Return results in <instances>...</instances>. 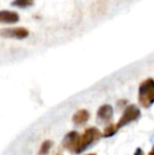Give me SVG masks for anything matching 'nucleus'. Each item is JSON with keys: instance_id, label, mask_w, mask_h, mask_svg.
Wrapping results in <instances>:
<instances>
[{"instance_id": "obj_5", "label": "nucleus", "mask_w": 154, "mask_h": 155, "mask_svg": "<svg viewBox=\"0 0 154 155\" xmlns=\"http://www.w3.org/2000/svg\"><path fill=\"white\" fill-rule=\"evenodd\" d=\"M113 117V108L110 104H103L97 111V118L101 123H109Z\"/></svg>"}, {"instance_id": "obj_9", "label": "nucleus", "mask_w": 154, "mask_h": 155, "mask_svg": "<svg viewBox=\"0 0 154 155\" xmlns=\"http://www.w3.org/2000/svg\"><path fill=\"white\" fill-rule=\"evenodd\" d=\"M118 131V127L117 124H109L108 127H106L103 129V137H111L113 136L114 134H116V132Z\"/></svg>"}, {"instance_id": "obj_4", "label": "nucleus", "mask_w": 154, "mask_h": 155, "mask_svg": "<svg viewBox=\"0 0 154 155\" xmlns=\"http://www.w3.org/2000/svg\"><path fill=\"white\" fill-rule=\"evenodd\" d=\"M28 36H29V30L23 27L5 28L0 30V37H4V38L25 39Z\"/></svg>"}, {"instance_id": "obj_15", "label": "nucleus", "mask_w": 154, "mask_h": 155, "mask_svg": "<svg viewBox=\"0 0 154 155\" xmlns=\"http://www.w3.org/2000/svg\"><path fill=\"white\" fill-rule=\"evenodd\" d=\"M87 155H96V154H94V153H90V154H87Z\"/></svg>"}, {"instance_id": "obj_16", "label": "nucleus", "mask_w": 154, "mask_h": 155, "mask_svg": "<svg viewBox=\"0 0 154 155\" xmlns=\"http://www.w3.org/2000/svg\"><path fill=\"white\" fill-rule=\"evenodd\" d=\"M57 155H61V154H57Z\"/></svg>"}, {"instance_id": "obj_7", "label": "nucleus", "mask_w": 154, "mask_h": 155, "mask_svg": "<svg viewBox=\"0 0 154 155\" xmlns=\"http://www.w3.org/2000/svg\"><path fill=\"white\" fill-rule=\"evenodd\" d=\"M79 135L80 134L78 132H76V131H71V132H69L68 134L64 136V141H62V146H64L67 150L72 152L75 147V145H76Z\"/></svg>"}, {"instance_id": "obj_14", "label": "nucleus", "mask_w": 154, "mask_h": 155, "mask_svg": "<svg viewBox=\"0 0 154 155\" xmlns=\"http://www.w3.org/2000/svg\"><path fill=\"white\" fill-rule=\"evenodd\" d=\"M148 155H154V146L152 147V149H151V151L149 152V154Z\"/></svg>"}, {"instance_id": "obj_10", "label": "nucleus", "mask_w": 154, "mask_h": 155, "mask_svg": "<svg viewBox=\"0 0 154 155\" xmlns=\"http://www.w3.org/2000/svg\"><path fill=\"white\" fill-rule=\"evenodd\" d=\"M52 146H53L52 140H49V139H48V140H44L42 143H41L40 149H39L37 155H48L50 152V150H51Z\"/></svg>"}, {"instance_id": "obj_11", "label": "nucleus", "mask_w": 154, "mask_h": 155, "mask_svg": "<svg viewBox=\"0 0 154 155\" xmlns=\"http://www.w3.org/2000/svg\"><path fill=\"white\" fill-rule=\"evenodd\" d=\"M34 2H35V0H14V1H12V5L23 8L32 6L34 4Z\"/></svg>"}, {"instance_id": "obj_3", "label": "nucleus", "mask_w": 154, "mask_h": 155, "mask_svg": "<svg viewBox=\"0 0 154 155\" xmlns=\"http://www.w3.org/2000/svg\"><path fill=\"white\" fill-rule=\"evenodd\" d=\"M140 116V111L137 107H135L134 104H130L123 111V116L119 118V121L117 123V127L119 128H123V127L127 126L128 124L132 123V121L138 119Z\"/></svg>"}, {"instance_id": "obj_1", "label": "nucleus", "mask_w": 154, "mask_h": 155, "mask_svg": "<svg viewBox=\"0 0 154 155\" xmlns=\"http://www.w3.org/2000/svg\"><path fill=\"white\" fill-rule=\"evenodd\" d=\"M101 133L99 132V130L97 128H88L84 130V132L82 134L79 135L77 139V143L75 145L74 149H73L72 153L74 154H79L82 153L84 151H86L88 148H90L92 145H94L95 143L100 139Z\"/></svg>"}, {"instance_id": "obj_12", "label": "nucleus", "mask_w": 154, "mask_h": 155, "mask_svg": "<svg viewBox=\"0 0 154 155\" xmlns=\"http://www.w3.org/2000/svg\"><path fill=\"white\" fill-rule=\"evenodd\" d=\"M134 155H145V153L140 148H137V149L135 150V152H134Z\"/></svg>"}, {"instance_id": "obj_2", "label": "nucleus", "mask_w": 154, "mask_h": 155, "mask_svg": "<svg viewBox=\"0 0 154 155\" xmlns=\"http://www.w3.org/2000/svg\"><path fill=\"white\" fill-rule=\"evenodd\" d=\"M138 102L143 108H150L154 104V79L147 78L138 88Z\"/></svg>"}, {"instance_id": "obj_6", "label": "nucleus", "mask_w": 154, "mask_h": 155, "mask_svg": "<svg viewBox=\"0 0 154 155\" xmlns=\"http://www.w3.org/2000/svg\"><path fill=\"white\" fill-rule=\"evenodd\" d=\"M19 15L17 12L8 10H2L0 11V23H16L19 21Z\"/></svg>"}, {"instance_id": "obj_13", "label": "nucleus", "mask_w": 154, "mask_h": 155, "mask_svg": "<svg viewBox=\"0 0 154 155\" xmlns=\"http://www.w3.org/2000/svg\"><path fill=\"white\" fill-rule=\"evenodd\" d=\"M117 104H118V107H123L125 106L126 104H127V100H118V101H117Z\"/></svg>"}, {"instance_id": "obj_8", "label": "nucleus", "mask_w": 154, "mask_h": 155, "mask_svg": "<svg viewBox=\"0 0 154 155\" xmlns=\"http://www.w3.org/2000/svg\"><path fill=\"white\" fill-rule=\"evenodd\" d=\"M90 118V113L87 110H78L74 115H73V123L76 126H82L88 121V119Z\"/></svg>"}]
</instances>
